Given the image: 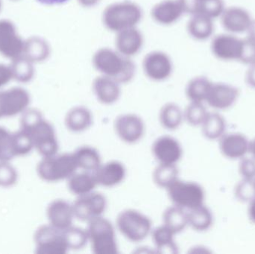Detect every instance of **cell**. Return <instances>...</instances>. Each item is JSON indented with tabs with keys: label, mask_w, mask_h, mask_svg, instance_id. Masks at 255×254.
<instances>
[{
	"label": "cell",
	"mask_w": 255,
	"mask_h": 254,
	"mask_svg": "<svg viewBox=\"0 0 255 254\" xmlns=\"http://www.w3.org/2000/svg\"><path fill=\"white\" fill-rule=\"evenodd\" d=\"M93 91L100 103L110 105L117 102L121 97V84L112 78L101 75L94 79Z\"/></svg>",
	"instance_id": "cell-18"
},
{
	"label": "cell",
	"mask_w": 255,
	"mask_h": 254,
	"mask_svg": "<svg viewBox=\"0 0 255 254\" xmlns=\"http://www.w3.org/2000/svg\"><path fill=\"white\" fill-rule=\"evenodd\" d=\"M87 233L92 252L96 254L119 253L113 225L103 216L88 222Z\"/></svg>",
	"instance_id": "cell-4"
},
{
	"label": "cell",
	"mask_w": 255,
	"mask_h": 254,
	"mask_svg": "<svg viewBox=\"0 0 255 254\" xmlns=\"http://www.w3.org/2000/svg\"><path fill=\"white\" fill-rule=\"evenodd\" d=\"M97 184L104 187H114L121 184L127 176L125 166L118 161H112L101 164L94 171Z\"/></svg>",
	"instance_id": "cell-15"
},
{
	"label": "cell",
	"mask_w": 255,
	"mask_h": 254,
	"mask_svg": "<svg viewBox=\"0 0 255 254\" xmlns=\"http://www.w3.org/2000/svg\"><path fill=\"white\" fill-rule=\"evenodd\" d=\"M250 143L245 136L241 134H229L222 137L220 150L230 159L244 158L250 152Z\"/></svg>",
	"instance_id": "cell-21"
},
{
	"label": "cell",
	"mask_w": 255,
	"mask_h": 254,
	"mask_svg": "<svg viewBox=\"0 0 255 254\" xmlns=\"http://www.w3.org/2000/svg\"><path fill=\"white\" fill-rule=\"evenodd\" d=\"M21 130L30 136L34 147L43 158L58 154L59 145L55 128L50 122L43 119L40 112L28 110L22 114Z\"/></svg>",
	"instance_id": "cell-1"
},
{
	"label": "cell",
	"mask_w": 255,
	"mask_h": 254,
	"mask_svg": "<svg viewBox=\"0 0 255 254\" xmlns=\"http://www.w3.org/2000/svg\"><path fill=\"white\" fill-rule=\"evenodd\" d=\"M239 91L227 84H212L206 102L213 108L224 110L232 107L238 99Z\"/></svg>",
	"instance_id": "cell-16"
},
{
	"label": "cell",
	"mask_w": 255,
	"mask_h": 254,
	"mask_svg": "<svg viewBox=\"0 0 255 254\" xmlns=\"http://www.w3.org/2000/svg\"><path fill=\"white\" fill-rule=\"evenodd\" d=\"M28 102V98L22 93L0 96V118L16 116L24 111Z\"/></svg>",
	"instance_id": "cell-27"
},
{
	"label": "cell",
	"mask_w": 255,
	"mask_h": 254,
	"mask_svg": "<svg viewBox=\"0 0 255 254\" xmlns=\"http://www.w3.org/2000/svg\"><path fill=\"white\" fill-rule=\"evenodd\" d=\"M41 2L45 3V4H61V3L65 2L68 0H38Z\"/></svg>",
	"instance_id": "cell-47"
},
{
	"label": "cell",
	"mask_w": 255,
	"mask_h": 254,
	"mask_svg": "<svg viewBox=\"0 0 255 254\" xmlns=\"http://www.w3.org/2000/svg\"><path fill=\"white\" fill-rule=\"evenodd\" d=\"M115 129L122 141L128 144H134L143 137L145 124L140 116L133 113H127L117 118Z\"/></svg>",
	"instance_id": "cell-11"
},
{
	"label": "cell",
	"mask_w": 255,
	"mask_h": 254,
	"mask_svg": "<svg viewBox=\"0 0 255 254\" xmlns=\"http://www.w3.org/2000/svg\"><path fill=\"white\" fill-rule=\"evenodd\" d=\"M214 19L203 15H193L187 23L189 34L196 40H206L213 35Z\"/></svg>",
	"instance_id": "cell-25"
},
{
	"label": "cell",
	"mask_w": 255,
	"mask_h": 254,
	"mask_svg": "<svg viewBox=\"0 0 255 254\" xmlns=\"http://www.w3.org/2000/svg\"><path fill=\"white\" fill-rule=\"evenodd\" d=\"M142 69L145 76L154 82H163L172 73V62L167 54L153 51L144 57Z\"/></svg>",
	"instance_id": "cell-10"
},
{
	"label": "cell",
	"mask_w": 255,
	"mask_h": 254,
	"mask_svg": "<svg viewBox=\"0 0 255 254\" xmlns=\"http://www.w3.org/2000/svg\"><path fill=\"white\" fill-rule=\"evenodd\" d=\"M153 156L159 164H175L181 159L183 149L179 142L170 136L156 139L151 146Z\"/></svg>",
	"instance_id": "cell-12"
},
{
	"label": "cell",
	"mask_w": 255,
	"mask_h": 254,
	"mask_svg": "<svg viewBox=\"0 0 255 254\" xmlns=\"http://www.w3.org/2000/svg\"><path fill=\"white\" fill-rule=\"evenodd\" d=\"M247 82L250 86L255 88V63L250 65L247 73Z\"/></svg>",
	"instance_id": "cell-43"
},
{
	"label": "cell",
	"mask_w": 255,
	"mask_h": 254,
	"mask_svg": "<svg viewBox=\"0 0 255 254\" xmlns=\"http://www.w3.org/2000/svg\"><path fill=\"white\" fill-rule=\"evenodd\" d=\"M206 108L202 102H190L184 112V119L193 126L202 125L208 116Z\"/></svg>",
	"instance_id": "cell-36"
},
{
	"label": "cell",
	"mask_w": 255,
	"mask_h": 254,
	"mask_svg": "<svg viewBox=\"0 0 255 254\" xmlns=\"http://www.w3.org/2000/svg\"><path fill=\"white\" fill-rule=\"evenodd\" d=\"M64 233L70 250H80L88 243V236L86 230L71 226L64 230Z\"/></svg>",
	"instance_id": "cell-34"
},
{
	"label": "cell",
	"mask_w": 255,
	"mask_h": 254,
	"mask_svg": "<svg viewBox=\"0 0 255 254\" xmlns=\"http://www.w3.org/2000/svg\"><path fill=\"white\" fill-rule=\"evenodd\" d=\"M236 195L241 201H252L255 197V180L244 179L237 187Z\"/></svg>",
	"instance_id": "cell-39"
},
{
	"label": "cell",
	"mask_w": 255,
	"mask_h": 254,
	"mask_svg": "<svg viewBox=\"0 0 255 254\" xmlns=\"http://www.w3.org/2000/svg\"><path fill=\"white\" fill-rule=\"evenodd\" d=\"M250 202V207H249V215H250V219L255 223V197Z\"/></svg>",
	"instance_id": "cell-44"
},
{
	"label": "cell",
	"mask_w": 255,
	"mask_h": 254,
	"mask_svg": "<svg viewBox=\"0 0 255 254\" xmlns=\"http://www.w3.org/2000/svg\"><path fill=\"white\" fill-rule=\"evenodd\" d=\"M92 62L100 74L115 79L121 85L128 83L134 76L136 68L133 61L116 49H98L93 56Z\"/></svg>",
	"instance_id": "cell-2"
},
{
	"label": "cell",
	"mask_w": 255,
	"mask_h": 254,
	"mask_svg": "<svg viewBox=\"0 0 255 254\" xmlns=\"http://www.w3.org/2000/svg\"><path fill=\"white\" fill-rule=\"evenodd\" d=\"M15 157L13 133L0 127V161L9 162Z\"/></svg>",
	"instance_id": "cell-35"
},
{
	"label": "cell",
	"mask_w": 255,
	"mask_h": 254,
	"mask_svg": "<svg viewBox=\"0 0 255 254\" xmlns=\"http://www.w3.org/2000/svg\"><path fill=\"white\" fill-rule=\"evenodd\" d=\"M78 169L94 172L101 166V156L97 149L91 146H81L73 153Z\"/></svg>",
	"instance_id": "cell-23"
},
{
	"label": "cell",
	"mask_w": 255,
	"mask_h": 254,
	"mask_svg": "<svg viewBox=\"0 0 255 254\" xmlns=\"http://www.w3.org/2000/svg\"><path fill=\"white\" fill-rule=\"evenodd\" d=\"M225 9L223 0H199L196 14L203 15L214 19L220 17Z\"/></svg>",
	"instance_id": "cell-37"
},
{
	"label": "cell",
	"mask_w": 255,
	"mask_h": 254,
	"mask_svg": "<svg viewBox=\"0 0 255 254\" xmlns=\"http://www.w3.org/2000/svg\"><path fill=\"white\" fill-rule=\"evenodd\" d=\"M184 119V112L175 103H166L160 109L159 119L165 129L169 131L178 129Z\"/></svg>",
	"instance_id": "cell-29"
},
{
	"label": "cell",
	"mask_w": 255,
	"mask_h": 254,
	"mask_svg": "<svg viewBox=\"0 0 255 254\" xmlns=\"http://www.w3.org/2000/svg\"><path fill=\"white\" fill-rule=\"evenodd\" d=\"M139 6L130 1H118L106 7L103 13L105 26L115 33L135 28L142 19Z\"/></svg>",
	"instance_id": "cell-3"
},
{
	"label": "cell",
	"mask_w": 255,
	"mask_h": 254,
	"mask_svg": "<svg viewBox=\"0 0 255 254\" xmlns=\"http://www.w3.org/2000/svg\"><path fill=\"white\" fill-rule=\"evenodd\" d=\"M142 45L143 37L136 27L117 33L115 47L124 56H134L142 49Z\"/></svg>",
	"instance_id": "cell-19"
},
{
	"label": "cell",
	"mask_w": 255,
	"mask_h": 254,
	"mask_svg": "<svg viewBox=\"0 0 255 254\" xmlns=\"http://www.w3.org/2000/svg\"><path fill=\"white\" fill-rule=\"evenodd\" d=\"M184 13L178 0H163L153 6L151 10L153 19L163 25L175 23Z\"/></svg>",
	"instance_id": "cell-20"
},
{
	"label": "cell",
	"mask_w": 255,
	"mask_h": 254,
	"mask_svg": "<svg viewBox=\"0 0 255 254\" xmlns=\"http://www.w3.org/2000/svg\"><path fill=\"white\" fill-rule=\"evenodd\" d=\"M35 253L38 254H65L70 251L64 230L51 225H43L34 234Z\"/></svg>",
	"instance_id": "cell-8"
},
{
	"label": "cell",
	"mask_w": 255,
	"mask_h": 254,
	"mask_svg": "<svg viewBox=\"0 0 255 254\" xmlns=\"http://www.w3.org/2000/svg\"><path fill=\"white\" fill-rule=\"evenodd\" d=\"M67 181L69 190L77 197L94 192L98 185L94 173L86 171L75 172Z\"/></svg>",
	"instance_id": "cell-24"
},
{
	"label": "cell",
	"mask_w": 255,
	"mask_h": 254,
	"mask_svg": "<svg viewBox=\"0 0 255 254\" xmlns=\"http://www.w3.org/2000/svg\"><path fill=\"white\" fill-rule=\"evenodd\" d=\"M247 32H248V37L255 41V20L253 19V22H252Z\"/></svg>",
	"instance_id": "cell-45"
},
{
	"label": "cell",
	"mask_w": 255,
	"mask_h": 254,
	"mask_svg": "<svg viewBox=\"0 0 255 254\" xmlns=\"http://www.w3.org/2000/svg\"><path fill=\"white\" fill-rule=\"evenodd\" d=\"M168 196L173 205L184 210H192L203 205L205 194L203 188L195 182L178 180L166 189Z\"/></svg>",
	"instance_id": "cell-7"
},
{
	"label": "cell",
	"mask_w": 255,
	"mask_h": 254,
	"mask_svg": "<svg viewBox=\"0 0 255 254\" xmlns=\"http://www.w3.org/2000/svg\"><path fill=\"white\" fill-rule=\"evenodd\" d=\"M212 82L204 77L199 76L192 79L186 87V95L191 102H203L206 101Z\"/></svg>",
	"instance_id": "cell-30"
},
{
	"label": "cell",
	"mask_w": 255,
	"mask_h": 254,
	"mask_svg": "<svg viewBox=\"0 0 255 254\" xmlns=\"http://www.w3.org/2000/svg\"><path fill=\"white\" fill-rule=\"evenodd\" d=\"M49 225L60 230H66L73 226L75 218L73 204L62 199L51 202L46 210Z\"/></svg>",
	"instance_id": "cell-17"
},
{
	"label": "cell",
	"mask_w": 255,
	"mask_h": 254,
	"mask_svg": "<svg viewBox=\"0 0 255 254\" xmlns=\"http://www.w3.org/2000/svg\"><path fill=\"white\" fill-rule=\"evenodd\" d=\"M92 124V113L83 106L73 107L65 116L66 127L72 132H83L91 128Z\"/></svg>",
	"instance_id": "cell-22"
},
{
	"label": "cell",
	"mask_w": 255,
	"mask_h": 254,
	"mask_svg": "<svg viewBox=\"0 0 255 254\" xmlns=\"http://www.w3.org/2000/svg\"></svg>",
	"instance_id": "cell-49"
},
{
	"label": "cell",
	"mask_w": 255,
	"mask_h": 254,
	"mask_svg": "<svg viewBox=\"0 0 255 254\" xmlns=\"http://www.w3.org/2000/svg\"><path fill=\"white\" fill-rule=\"evenodd\" d=\"M204 136L209 140H216L223 136L226 122L218 113H209L201 125Z\"/></svg>",
	"instance_id": "cell-33"
},
{
	"label": "cell",
	"mask_w": 255,
	"mask_h": 254,
	"mask_svg": "<svg viewBox=\"0 0 255 254\" xmlns=\"http://www.w3.org/2000/svg\"><path fill=\"white\" fill-rule=\"evenodd\" d=\"M240 171L244 179L255 180V161L246 158L243 160L240 167Z\"/></svg>",
	"instance_id": "cell-41"
},
{
	"label": "cell",
	"mask_w": 255,
	"mask_h": 254,
	"mask_svg": "<svg viewBox=\"0 0 255 254\" xmlns=\"http://www.w3.org/2000/svg\"><path fill=\"white\" fill-rule=\"evenodd\" d=\"M117 226L123 236L132 243L143 241L152 231L149 218L132 209L123 210L119 213Z\"/></svg>",
	"instance_id": "cell-6"
},
{
	"label": "cell",
	"mask_w": 255,
	"mask_h": 254,
	"mask_svg": "<svg viewBox=\"0 0 255 254\" xmlns=\"http://www.w3.org/2000/svg\"><path fill=\"white\" fill-rule=\"evenodd\" d=\"M250 152H251L252 155L254 156L255 158V139L250 143Z\"/></svg>",
	"instance_id": "cell-48"
},
{
	"label": "cell",
	"mask_w": 255,
	"mask_h": 254,
	"mask_svg": "<svg viewBox=\"0 0 255 254\" xmlns=\"http://www.w3.org/2000/svg\"><path fill=\"white\" fill-rule=\"evenodd\" d=\"M77 169L73 154H56L44 157L37 165V172L44 181L58 182L67 180Z\"/></svg>",
	"instance_id": "cell-5"
},
{
	"label": "cell",
	"mask_w": 255,
	"mask_h": 254,
	"mask_svg": "<svg viewBox=\"0 0 255 254\" xmlns=\"http://www.w3.org/2000/svg\"><path fill=\"white\" fill-rule=\"evenodd\" d=\"M100 0H79V3L85 7H92L98 3Z\"/></svg>",
	"instance_id": "cell-46"
},
{
	"label": "cell",
	"mask_w": 255,
	"mask_h": 254,
	"mask_svg": "<svg viewBox=\"0 0 255 254\" xmlns=\"http://www.w3.org/2000/svg\"><path fill=\"white\" fill-rule=\"evenodd\" d=\"M175 234L164 225L151 231V237L157 253L178 254V246L175 243Z\"/></svg>",
	"instance_id": "cell-26"
},
{
	"label": "cell",
	"mask_w": 255,
	"mask_h": 254,
	"mask_svg": "<svg viewBox=\"0 0 255 254\" xmlns=\"http://www.w3.org/2000/svg\"><path fill=\"white\" fill-rule=\"evenodd\" d=\"M243 39L232 34L216 36L211 43V51L222 61H240L242 52Z\"/></svg>",
	"instance_id": "cell-13"
},
{
	"label": "cell",
	"mask_w": 255,
	"mask_h": 254,
	"mask_svg": "<svg viewBox=\"0 0 255 254\" xmlns=\"http://www.w3.org/2000/svg\"><path fill=\"white\" fill-rule=\"evenodd\" d=\"M73 207L75 218L88 222L103 216L107 208V200L103 194L94 191L78 196Z\"/></svg>",
	"instance_id": "cell-9"
},
{
	"label": "cell",
	"mask_w": 255,
	"mask_h": 254,
	"mask_svg": "<svg viewBox=\"0 0 255 254\" xmlns=\"http://www.w3.org/2000/svg\"><path fill=\"white\" fill-rule=\"evenodd\" d=\"M18 174L16 169L8 162L0 161V186L10 187L16 183Z\"/></svg>",
	"instance_id": "cell-38"
},
{
	"label": "cell",
	"mask_w": 255,
	"mask_h": 254,
	"mask_svg": "<svg viewBox=\"0 0 255 254\" xmlns=\"http://www.w3.org/2000/svg\"><path fill=\"white\" fill-rule=\"evenodd\" d=\"M163 225L175 234L182 232L188 225L186 210L173 205L165 210L163 214Z\"/></svg>",
	"instance_id": "cell-28"
},
{
	"label": "cell",
	"mask_w": 255,
	"mask_h": 254,
	"mask_svg": "<svg viewBox=\"0 0 255 254\" xmlns=\"http://www.w3.org/2000/svg\"><path fill=\"white\" fill-rule=\"evenodd\" d=\"M184 13L196 15L198 10L199 0H178Z\"/></svg>",
	"instance_id": "cell-42"
},
{
	"label": "cell",
	"mask_w": 255,
	"mask_h": 254,
	"mask_svg": "<svg viewBox=\"0 0 255 254\" xmlns=\"http://www.w3.org/2000/svg\"><path fill=\"white\" fill-rule=\"evenodd\" d=\"M178 167L175 164H159L153 173L154 183L160 188L167 189L178 179Z\"/></svg>",
	"instance_id": "cell-32"
},
{
	"label": "cell",
	"mask_w": 255,
	"mask_h": 254,
	"mask_svg": "<svg viewBox=\"0 0 255 254\" xmlns=\"http://www.w3.org/2000/svg\"><path fill=\"white\" fill-rule=\"evenodd\" d=\"M220 17L223 28L233 34L247 32L253 22L250 13L241 7H231L225 9Z\"/></svg>",
	"instance_id": "cell-14"
},
{
	"label": "cell",
	"mask_w": 255,
	"mask_h": 254,
	"mask_svg": "<svg viewBox=\"0 0 255 254\" xmlns=\"http://www.w3.org/2000/svg\"><path fill=\"white\" fill-rule=\"evenodd\" d=\"M188 225L196 231H205L213 224V215L205 205L199 206L187 211Z\"/></svg>",
	"instance_id": "cell-31"
},
{
	"label": "cell",
	"mask_w": 255,
	"mask_h": 254,
	"mask_svg": "<svg viewBox=\"0 0 255 254\" xmlns=\"http://www.w3.org/2000/svg\"><path fill=\"white\" fill-rule=\"evenodd\" d=\"M239 61L250 66L255 63V41L250 37L243 39L242 52Z\"/></svg>",
	"instance_id": "cell-40"
}]
</instances>
